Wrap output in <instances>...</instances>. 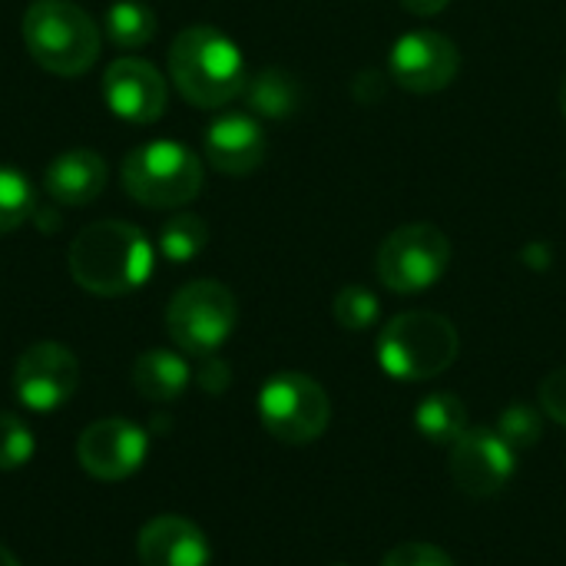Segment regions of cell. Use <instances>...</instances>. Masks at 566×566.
Returning a JSON list of instances; mask_svg holds the SVG:
<instances>
[{"mask_svg": "<svg viewBox=\"0 0 566 566\" xmlns=\"http://www.w3.org/2000/svg\"><path fill=\"white\" fill-rule=\"evenodd\" d=\"M332 315L345 332H365L378 322L381 315V302L371 289L365 285H345L335 302H332Z\"/></svg>", "mask_w": 566, "mask_h": 566, "instance_id": "23", "label": "cell"}, {"mask_svg": "<svg viewBox=\"0 0 566 566\" xmlns=\"http://www.w3.org/2000/svg\"><path fill=\"white\" fill-rule=\"evenodd\" d=\"M381 566H454V560L434 547V544H421V541H411V544H398Z\"/></svg>", "mask_w": 566, "mask_h": 566, "instance_id": "26", "label": "cell"}, {"mask_svg": "<svg viewBox=\"0 0 566 566\" xmlns=\"http://www.w3.org/2000/svg\"><path fill=\"white\" fill-rule=\"evenodd\" d=\"M242 96L252 113H259L265 119H285L302 106V83L289 70L269 66L245 80Z\"/></svg>", "mask_w": 566, "mask_h": 566, "instance_id": "18", "label": "cell"}, {"mask_svg": "<svg viewBox=\"0 0 566 566\" xmlns=\"http://www.w3.org/2000/svg\"><path fill=\"white\" fill-rule=\"evenodd\" d=\"M494 431L514 451H524V448H534L544 438V418L531 405H511V408H504V415H501V421H497Z\"/></svg>", "mask_w": 566, "mask_h": 566, "instance_id": "25", "label": "cell"}, {"mask_svg": "<svg viewBox=\"0 0 566 566\" xmlns=\"http://www.w3.org/2000/svg\"><path fill=\"white\" fill-rule=\"evenodd\" d=\"M235 322H239L235 295L222 282H212V279H196L182 285L166 308L169 338L186 355H196V358L216 355L229 342Z\"/></svg>", "mask_w": 566, "mask_h": 566, "instance_id": "6", "label": "cell"}, {"mask_svg": "<svg viewBox=\"0 0 566 566\" xmlns=\"http://www.w3.org/2000/svg\"><path fill=\"white\" fill-rule=\"evenodd\" d=\"M448 468L454 484L468 497H494L501 494L514 471H517V451L488 428H468L448 454Z\"/></svg>", "mask_w": 566, "mask_h": 566, "instance_id": "11", "label": "cell"}, {"mask_svg": "<svg viewBox=\"0 0 566 566\" xmlns=\"http://www.w3.org/2000/svg\"><path fill=\"white\" fill-rule=\"evenodd\" d=\"M461 352L458 328L438 312H401L378 335V365L398 381L444 375Z\"/></svg>", "mask_w": 566, "mask_h": 566, "instance_id": "4", "label": "cell"}, {"mask_svg": "<svg viewBox=\"0 0 566 566\" xmlns=\"http://www.w3.org/2000/svg\"><path fill=\"white\" fill-rule=\"evenodd\" d=\"M106 106L126 123H156L166 113V80L163 73L139 56H119L103 73Z\"/></svg>", "mask_w": 566, "mask_h": 566, "instance_id": "13", "label": "cell"}, {"mask_svg": "<svg viewBox=\"0 0 566 566\" xmlns=\"http://www.w3.org/2000/svg\"><path fill=\"white\" fill-rule=\"evenodd\" d=\"M43 186L50 192V199H56L60 206H86L93 202L103 186H106V163L99 153L93 149H70L60 153L46 172H43Z\"/></svg>", "mask_w": 566, "mask_h": 566, "instance_id": "16", "label": "cell"}, {"mask_svg": "<svg viewBox=\"0 0 566 566\" xmlns=\"http://www.w3.org/2000/svg\"><path fill=\"white\" fill-rule=\"evenodd\" d=\"M415 424L431 444H448L451 448L468 431V408H464L461 398H454L448 391H438V395H428L418 405Z\"/></svg>", "mask_w": 566, "mask_h": 566, "instance_id": "20", "label": "cell"}, {"mask_svg": "<svg viewBox=\"0 0 566 566\" xmlns=\"http://www.w3.org/2000/svg\"><path fill=\"white\" fill-rule=\"evenodd\" d=\"M259 418L275 441L312 444L325 434L332 421V401L315 378L302 371H282L262 385Z\"/></svg>", "mask_w": 566, "mask_h": 566, "instance_id": "8", "label": "cell"}, {"mask_svg": "<svg viewBox=\"0 0 566 566\" xmlns=\"http://www.w3.org/2000/svg\"><path fill=\"white\" fill-rule=\"evenodd\" d=\"M30 56L56 76H80L99 56V27L73 0H33L23 13Z\"/></svg>", "mask_w": 566, "mask_h": 566, "instance_id": "3", "label": "cell"}, {"mask_svg": "<svg viewBox=\"0 0 566 566\" xmlns=\"http://www.w3.org/2000/svg\"><path fill=\"white\" fill-rule=\"evenodd\" d=\"M541 411L557 424H566V368L551 371L541 381Z\"/></svg>", "mask_w": 566, "mask_h": 566, "instance_id": "27", "label": "cell"}, {"mask_svg": "<svg viewBox=\"0 0 566 566\" xmlns=\"http://www.w3.org/2000/svg\"><path fill=\"white\" fill-rule=\"evenodd\" d=\"M156 10L143 0H116L109 3L106 17H103V30L109 36L113 46L119 50H139L156 36Z\"/></svg>", "mask_w": 566, "mask_h": 566, "instance_id": "19", "label": "cell"}, {"mask_svg": "<svg viewBox=\"0 0 566 566\" xmlns=\"http://www.w3.org/2000/svg\"><path fill=\"white\" fill-rule=\"evenodd\" d=\"M80 388V361L60 342L30 345L13 365V395L23 408L50 415L63 408Z\"/></svg>", "mask_w": 566, "mask_h": 566, "instance_id": "9", "label": "cell"}, {"mask_svg": "<svg viewBox=\"0 0 566 566\" xmlns=\"http://www.w3.org/2000/svg\"><path fill=\"white\" fill-rule=\"evenodd\" d=\"M451 0H401V7L415 17H434L441 10H448Z\"/></svg>", "mask_w": 566, "mask_h": 566, "instance_id": "29", "label": "cell"}, {"mask_svg": "<svg viewBox=\"0 0 566 566\" xmlns=\"http://www.w3.org/2000/svg\"><path fill=\"white\" fill-rule=\"evenodd\" d=\"M196 381L202 385V391L219 395V391L229 388V365L219 361L216 355H209V358H202V365H199V371H196Z\"/></svg>", "mask_w": 566, "mask_h": 566, "instance_id": "28", "label": "cell"}, {"mask_svg": "<svg viewBox=\"0 0 566 566\" xmlns=\"http://www.w3.org/2000/svg\"><path fill=\"white\" fill-rule=\"evenodd\" d=\"M192 381V368L182 355L166 348H149L133 365V388L146 401H176Z\"/></svg>", "mask_w": 566, "mask_h": 566, "instance_id": "17", "label": "cell"}, {"mask_svg": "<svg viewBox=\"0 0 566 566\" xmlns=\"http://www.w3.org/2000/svg\"><path fill=\"white\" fill-rule=\"evenodd\" d=\"M560 109H564V119H566V73H564V83H560Z\"/></svg>", "mask_w": 566, "mask_h": 566, "instance_id": "31", "label": "cell"}, {"mask_svg": "<svg viewBox=\"0 0 566 566\" xmlns=\"http://www.w3.org/2000/svg\"><path fill=\"white\" fill-rule=\"evenodd\" d=\"M33 216V186L13 166H0V235L20 229Z\"/></svg>", "mask_w": 566, "mask_h": 566, "instance_id": "22", "label": "cell"}, {"mask_svg": "<svg viewBox=\"0 0 566 566\" xmlns=\"http://www.w3.org/2000/svg\"><path fill=\"white\" fill-rule=\"evenodd\" d=\"M126 196L149 209H182L202 189V159L172 139L143 143L126 153L119 169Z\"/></svg>", "mask_w": 566, "mask_h": 566, "instance_id": "5", "label": "cell"}, {"mask_svg": "<svg viewBox=\"0 0 566 566\" xmlns=\"http://www.w3.org/2000/svg\"><path fill=\"white\" fill-rule=\"evenodd\" d=\"M448 265L451 239L431 222H411L395 229L375 255V272L381 285L395 295L428 292L444 279Z\"/></svg>", "mask_w": 566, "mask_h": 566, "instance_id": "7", "label": "cell"}, {"mask_svg": "<svg viewBox=\"0 0 566 566\" xmlns=\"http://www.w3.org/2000/svg\"><path fill=\"white\" fill-rule=\"evenodd\" d=\"M146 431L123 418L93 421L76 441V461L96 481H123L136 474L146 461Z\"/></svg>", "mask_w": 566, "mask_h": 566, "instance_id": "12", "label": "cell"}, {"mask_svg": "<svg viewBox=\"0 0 566 566\" xmlns=\"http://www.w3.org/2000/svg\"><path fill=\"white\" fill-rule=\"evenodd\" d=\"M136 554L143 566H209L212 560L209 537L179 514L153 517L139 531Z\"/></svg>", "mask_w": 566, "mask_h": 566, "instance_id": "14", "label": "cell"}, {"mask_svg": "<svg viewBox=\"0 0 566 566\" xmlns=\"http://www.w3.org/2000/svg\"><path fill=\"white\" fill-rule=\"evenodd\" d=\"M169 76L176 90L199 109H219L242 96L245 60L242 50L209 23L186 27L169 46Z\"/></svg>", "mask_w": 566, "mask_h": 566, "instance_id": "2", "label": "cell"}, {"mask_svg": "<svg viewBox=\"0 0 566 566\" xmlns=\"http://www.w3.org/2000/svg\"><path fill=\"white\" fill-rule=\"evenodd\" d=\"M461 70V50L438 30H411L395 40L388 56L391 80L408 93H441Z\"/></svg>", "mask_w": 566, "mask_h": 566, "instance_id": "10", "label": "cell"}, {"mask_svg": "<svg viewBox=\"0 0 566 566\" xmlns=\"http://www.w3.org/2000/svg\"><path fill=\"white\" fill-rule=\"evenodd\" d=\"M265 133L249 113H226L206 129V159L226 176H249L265 159Z\"/></svg>", "mask_w": 566, "mask_h": 566, "instance_id": "15", "label": "cell"}, {"mask_svg": "<svg viewBox=\"0 0 566 566\" xmlns=\"http://www.w3.org/2000/svg\"><path fill=\"white\" fill-rule=\"evenodd\" d=\"M209 242V226L196 212H176L159 229V255L166 262H192Z\"/></svg>", "mask_w": 566, "mask_h": 566, "instance_id": "21", "label": "cell"}, {"mask_svg": "<svg viewBox=\"0 0 566 566\" xmlns=\"http://www.w3.org/2000/svg\"><path fill=\"white\" fill-rule=\"evenodd\" d=\"M0 566H20V560H17V557H13V554L3 547V544H0Z\"/></svg>", "mask_w": 566, "mask_h": 566, "instance_id": "30", "label": "cell"}, {"mask_svg": "<svg viewBox=\"0 0 566 566\" xmlns=\"http://www.w3.org/2000/svg\"><path fill=\"white\" fill-rule=\"evenodd\" d=\"M33 451V431L23 424V418H17L13 411H0V471H20L23 464H30Z\"/></svg>", "mask_w": 566, "mask_h": 566, "instance_id": "24", "label": "cell"}, {"mask_svg": "<svg viewBox=\"0 0 566 566\" xmlns=\"http://www.w3.org/2000/svg\"><path fill=\"white\" fill-rule=\"evenodd\" d=\"M66 262L83 292L119 298L146 285L153 272V245L143 229L119 219H103L80 229V235L70 242Z\"/></svg>", "mask_w": 566, "mask_h": 566, "instance_id": "1", "label": "cell"}]
</instances>
